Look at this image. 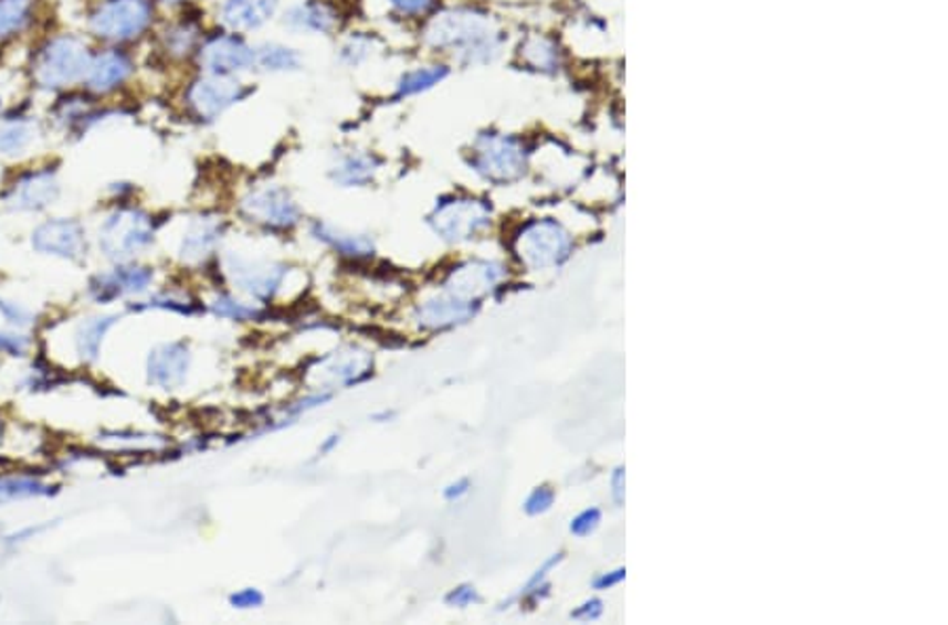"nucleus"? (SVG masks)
Listing matches in <instances>:
<instances>
[{
  "instance_id": "f257e3e1",
  "label": "nucleus",
  "mask_w": 948,
  "mask_h": 625,
  "mask_svg": "<svg viewBox=\"0 0 948 625\" xmlns=\"http://www.w3.org/2000/svg\"><path fill=\"white\" fill-rule=\"evenodd\" d=\"M504 41L506 36L494 15L473 4H441L420 22L422 46L436 57L450 60L447 64L460 67L494 64Z\"/></svg>"
},
{
  "instance_id": "f03ea898",
  "label": "nucleus",
  "mask_w": 948,
  "mask_h": 625,
  "mask_svg": "<svg viewBox=\"0 0 948 625\" xmlns=\"http://www.w3.org/2000/svg\"><path fill=\"white\" fill-rule=\"evenodd\" d=\"M91 49L74 34H57L39 46L32 57L30 76L36 89L53 93L85 81L91 62Z\"/></svg>"
},
{
  "instance_id": "7ed1b4c3",
  "label": "nucleus",
  "mask_w": 948,
  "mask_h": 625,
  "mask_svg": "<svg viewBox=\"0 0 948 625\" xmlns=\"http://www.w3.org/2000/svg\"><path fill=\"white\" fill-rule=\"evenodd\" d=\"M155 20L152 0H102L89 13L87 30L106 45H131L152 30Z\"/></svg>"
},
{
  "instance_id": "20e7f679",
  "label": "nucleus",
  "mask_w": 948,
  "mask_h": 625,
  "mask_svg": "<svg viewBox=\"0 0 948 625\" xmlns=\"http://www.w3.org/2000/svg\"><path fill=\"white\" fill-rule=\"evenodd\" d=\"M251 95V87L243 78L199 74L183 89V106L190 118L199 123H213L243 104Z\"/></svg>"
},
{
  "instance_id": "39448f33",
  "label": "nucleus",
  "mask_w": 948,
  "mask_h": 625,
  "mask_svg": "<svg viewBox=\"0 0 948 625\" xmlns=\"http://www.w3.org/2000/svg\"><path fill=\"white\" fill-rule=\"evenodd\" d=\"M468 165L474 173L487 181H513L525 173L527 150L519 137L513 135H476L468 150Z\"/></svg>"
},
{
  "instance_id": "423d86ee",
  "label": "nucleus",
  "mask_w": 948,
  "mask_h": 625,
  "mask_svg": "<svg viewBox=\"0 0 948 625\" xmlns=\"http://www.w3.org/2000/svg\"><path fill=\"white\" fill-rule=\"evenodd\" d=\"M155 224L150 215L141 209H116L113 215L102 224L99 246L114 262H125L129 257L152 245Z\"/></svg>"
},
{
  "instance_id": "0eeeda50",
  "label": "nucleus",
  "mask_w": 948,
  "mask_h": 625,
  "mask_svg": "<svg viewBox=\"0 0 948 625\" xmlns=\"http://www.w3.org/2000/svg\"><path fill=\"white\" fill-rule=\"evenodd\" d=\"M253 53L255 45L249 43L247 36L222 28L220 32L204 34L194 62L203 74L243 78L253 72Z\"/></svg>"
},
{
  "instance_id": "6e6552de",
  "label": "nucleus",
  "mask_w": 948,
  "mask_h": 625,
  "mask_svg": "<svg viewBox=\"0 0 948 625\" xmlns=\"http://www.w3.org/2000/svg\"><path fill=\"white\" fill-rule=\"evenodd\" d=\"M429 224L441 239L450 243L473 241L492 224V213L485 202L447 197L434 204Z\"/></svg>"
},
{
  "instance_id": "1a4fd4ad",
  "label": "nucleus",
  "mask_w": 948,
  "mask_h": 625,
  "mask_svg": "<svg viewBox=\"0 0 948 625\" xmlns=\"http://www.w3.org/2000/svg\"><path fill=\"white\" fill-rule=\"evenodd\" d=\"M239 211L253 224L268 230H292L302 220V209L292 192L278 183L253 186L239 202Z\"/></svg>"
},
{
  "instance_id": "9d476101",
  "label": "nucleus",
  "mask_w": 948,
  "mask_h": 625,
  "mask_svg": "<svg viewBox=\"0 0 948 625\" xmlns=\"http://www.w3.org/2000/svg\"><path fill=\"white\" fill-rule=\"evenodd\" d=\"M344 11L336 0H294L283 7L278 23L295 36H338Z\"/></svg>"
},
{
  "instance_id": "9b49d317",
  "label": "nucleus",
  "mask_w": 948,
  "mask_h": 625,
  "mask_svg": "<svg viewBox=\"0 0 948 625\" xmlns=\"http://www.w3.org/2000/svg\"><path fill=\"white\" fill-rule=\"evenodd\" d=\"M134 74H136L134 57L118 46H108L91 55L83 85L91 95H110L123 89L134 78Z\"/></svg>"
},
{
  "instance_id": "f8f14e48",
  "label": "nucleus",
  "mask_w": 948,
  "mask_h": 625,
  "mask_svg": "<svg viewBox=\"0 0 948 625\" xmlns=\"http://www.w3.org/2000/svg\"><path fill=\"white\" fill-rule=\"evenodd\" d=\"M283 0H224L218 9V22L236 34H255L278 20Z\"/></svg>"
},
{
  "instance_id": "ddd939ff",
  "label": "nucleus",
  "mask_w": 948,
  "mask_h": 625,
  "mask_svg": "<svg viewBox=\"0 0 948 625\" xmlns=\"http://www.w3.org/2000/svg\"><path fill=\"white\" fill-rule=\"evenodd\" d=\"M32 245L46 255L78 259L87 248L85 227L76 220H66V218L51 220L34 230Z\"/></svg>"
},
{
  "instance_id": "4468645a",
  "label": "nucleus",
  "mask_w": 948,
  "mask_h": 625,
  "mask_svg": "<svg viewBox=\"0 0 948 625\" xmlns=\"http://www.w3.org/2000/svg\"><path fill=\"white\" fill-rule=\"evenodd\" d=\"M60 197V179L51 169L30 171L7 192V206L13 211H43Z\"/></svg>"
},
{
  "instance_id": "2eb2a0df",
  "label": "nucleus",
  "mask_w": 948,
  "mask_h": 625,
  "mask_svg": "<svg viewBox=\"0 0 948 625\" xmlns=\"http://www.w3.org/2000/svg\"><path fill=\"white\" fill-rule=\"evenodd\" d=\"M285 266L281 264H262V262H249L236 255H228V272L232 274L234 283L255 299H271L281 287L285 278Z\"/></svg>"
},
{
  "instance_id": "dca6fc26",
  "label": "nucleus",
  "mask_w": 948,
  "mask_h": 625,
  "mask_svg": "<svg viewBox=\"0 0 948 625\" xmlns=\"http://www.w3.org/2000/svg\"><path fill=\"white\" fill-rule=\"evenodd\" d=\"M382 171V158L376 152L350 148L341 150L329 167V178L339 188H367Z\"/></svg>"
},
{
  "instance_id": "f3484780",
  "label": "nucleus",
  "mask_w": 948,
  "mask_h": 625,
  "mask_svg": "<svg viewBox=\"0 0 948 625\" xmlns=\"http://www.w3.org/2000/svg\"><path fill=\"white\" fill-rule=\"evenodd\" d=\"M204 30L201 22L192 18H181L167 23L158 34V49L171 62L194 60L199 46L203 43Z\"/></svg>"
},
{
  "instance_id": "a211bd4d",
  "label": "nucleus",
  "mask_w": 948,
  "mask_h": 625,
  "mask_svg": "<svg viewBox=\"0 0 948 625\" xmlns=\"http://www.w3.org/2000/svg\"><path fill=\"white\" fill-rule=\"evenodd\" d=\"M450 76H452V64L439 62V60L429 62V64L409 66L397 76L394 87H392V99L405 102V99L426 95L430 91L436 89L439 85H443Z\"/></svg>"
},
{
  "instance_id": "6ab92c4d",
  "label": "nucleus",
  "mask_w": 948,
  "mask_h": 625,
  "mask_svg": "<svg viewBox=\"0 0 948 625\" xmlns=\"http://www.w3.org/2000/svg\"><path fill=\"white\" fill-rule=\"evenodd\" d=\"M190 364V352L186 343L173 341L162 343L150 352L148 358V378L158 388H178L186 380Z\"/></svg>"
},
{
  "instance_id": "aec40b11",
  "label": "nucleus",
  "mask_w": 948,
  "mask_h": 625,
  "mask_svg": "<svg viewBox=\"0 0 948 625\" xmlns=\"http://www.w3.org/2000/svg\"><path fill=\"white\" fill-rule=\"evenodd\" d=\"M306 66L304 53L294 45L281 41H262L253 53V72L264 76H289Z\"/></svg>"
},
{
  "instance_id": "412c9836",
  "label": "nucleus",
  "mask_w": 948,
  "mask_h": 625,
  "mask_svg": "<svg viewBox=\"0 0 948 625\" xmlns=\"http://www.w3.org/2000/svg\"><path fill=\"white\" fill-rule=\"evenodd\" d=\"M525 255L534 264H557L567 255L569 241L563 230L552 222H540L525 232Z\"/></svg>"
},
{
  "instance_id": "4be33fe9",
  "label": "nucleus",
  "mask_w": 948,
  "mask_h": 625,
  "mask_svg": "<svg viewBox=\"0 0 948 625\" xmlns=\"http://www.w3.org/2000/svg\"><path fill=\"white\" fill-rule=\"evenodd\" d=\"M152 283V269L120 266L113 274H99L91 280V295L97 301H110L125 293H141Z\"/></svg>"
},
{
  "instance_id": "5701e85b",
  "label": "nucleus",
  "mask_w": 948,
  "mask_h": 625,
  "mask_svg": "<svg viewBox=\"0 0 948 625\" xmlns=\"http://www.w3.org/2000/svg\"><path fill=\"white\" fill-rule=\"evenodd\" d=\"M382 53H385V41L378 34L355 30L339 39L336 46V62L346 70H359L371 64Z\"/></svg>"
},
{
  "instance_id": "b1692460",
  "label": "nucleus",
  "mask_w": 948,
  "mask_h": 625,
  "mask_svg": "<svg viewBox=\"0 0 948 625\" xmlns=\"http://www.w3.org/2000/svg\"><path fill=\"white\" fill-rule=\"evenodd\" d=\"M473 304L464 301L460 297H455L452 293H445L436 299L426 301L420 310H418V320L422 327L426 329H447L453 325H460L464 320H468L473 316Z\"/></svg>"
},
{
  "instance_id": "393cba45",
  "label": "nucleus",
  "mask_w": 948,
  "mask_h": 625,
  "mask_svg": "<svg viewBox=\"0 0 948 625\" xmlns=\"http://www.w3.org/2000/svg\"><path fill=\"white\" fill-rule=\"evenodd\" d=\"M310 234L316 241H320L323 245L331 246L341 257L348 259H367L373 255L376 246L373 241L365 234H352V232H344L339 227L325 224V222H315L310 225Z\"/></svg>"
},
{
  "instance_id": "a878e982",
  "label": "nucleus",
  "mask_w": 948,
  "mask_h": 625,
  "mask_svg": "<svg viewBox=\"0 0 948 625\" xmlns=\"http://www.w3.org/2000/svg\"><path fill=\"white\" fill-rule=\"evenodd\" d=\"M496 269L494 264H485V262L466 264L464 268L453 272L452 278L447 280V293L473 304L474 297H478L481 293L487 290V287L496 283L499 276Z\"/></svg>"
},
{
  "instance_id": "bb28decb",
  "label": "nucleus",
  "mask_w": 948,
  "mask_h": 625,
  "mask_svg": "<svg viewBox=\"0 0 948 625\" xmlns=\"http://www.w3.org/2000/svg\"><path fill=\"white\" fill-rule=\"evenodd\" d=\"M224 234V224L211 218L194 220L188 225L183 241H181L180 255L183 262H201L215 245L220 243Z\"/></svg>"
},
{
  "instance_id": "cd10ccee",
  "label": "nucleus",
  "mask_w": 948,
  "mask_h": 625,
  "mask_svg": "<svg viewBox=\"0 0 948 625\" xmlns=\"http://www.w3.org/2000/svg\"><path fill=\"white\" fill-rule=\"evenodd\" d=\"M371 371V358L361 350H341L323 360V375L331 383H359Z\"/></svg>"
},
{
  "instance_id": "c85d7f7f",
  "label": "nucleus",
  "mask_w": 948,
  "mask_h": 625,
  "mask_svg": "<svg viewBox=\"0 0 948 625\" xmlns=\"http://www.w3.org/2000/svg\"><path fill=\"white\" fill-rule=\"evenodd\" d=\"M41 129L28 116H9L0 123V155L18 157L34 146Z\"/></svg>"
},
{
  "instance_id": "c756f323",
  "label": "nucleus",
  "mask_w": 948,
  "mask_h": 625,
  "mask_svg": "<svg viewBox=\"0 0 948 625\" xmlns=\"http://www.w3.org/2000/svg\"><path fill=\"white\" fill-rule=\"evenodd\" d=\"M520 60L536 72L555 74L561 67V51L546 36H529L520 45Z\"/></svg>"
},
{
  "instance_id": "7c9ffc66",
  "label": "nucleus",
  "mask_w": 948,
  "mask_h": 625,
  "mask_svg": "<svg viewBox=\"0 0 948 625\" xmlns=\"http://www.w3.org/2000/svg\"><path fill=\"white\" fill-rule=\"evenodd\" d=\"M34 0H0V43L20 36L32 23Z\"/></svg>"
},
{
  "instance_id": "2f4dec72",
  "label": "nucleus",
  "mask_w": 948,
  "mask_h": 625,
  "mask_svg": "<svg viewBox=\"0 0 948 625\" xmlns=\"http://www.w3.org/2000/svg\"><path fill=\"white\" fill-rule=\"evenodd\" d=\"M114 322H116V316H99V318H91V320H87V322L78 329V336H76V348H78V354L85 358V360H95L97 354H99V348H102L104 336L110 331V327H113Z\"/></svg>"
},
{
  "instance_id": "473e14b6",
  "label": "nucleus",
  "mask_w": 948,
  "mask_h": 625,
  "mask_svg": "<svg viewBox=\"0 0 948 625\" xmlns=\"http://www.w3.org/2000/svg\"><path fill=\"white\" fill-rule=\"evenodd\" d=\"M388 13L405 22H424L441 7V0H385Z\"/></svg>"
},
{
  "instance_id": "72a5a7b5",
  "label": "nucleus",
  "mask_w": 948,
  "mask_h": 625,
  "mask_svg": "<svg viewBox=\"0 0 948 625\" xmlns=\"http://www.w3.org/2000/svg\"><path fill=\"white\" fill-rule=\"evenodd\" d=\"M213 312L222 316V318H230V320H253L260 314L255 308L245 306V304H241V301H236V299H232L228 295H222V297L215 299Z\"/></svg>"
},
{
  "instance_id": "f704fd0d",
  "label": "nucleus",
  "mask_w": 948,
  "mask_h": 625,
  "mask_svg": "<svg viewBox=\"0 0 948 625\" xmlns=\"http://www.w3.org/2000/svg\"><path fill=\"white\" fill-rule=\"evenodd\" d=\"M49 489L45 485L30 480V478H7L0 480V495L4 497H32V495H46Z\"/></svg>"
},
{
  "instance_id": "c9c22d12",
  "label": "nucleus",
  "mask_w": 948,
  "mask_h": 625,
  "mask_svg": "<svg viewBox=\"0 0 948 625\" xmlns=\"http://www.w3.org/2000/svg\"><path fill=\"white\" fill-rule=\"evenodd\" d=\"M552 499H555V492L550 491L548 487H540V489H536V491L527 497L525 510H527V513L546 512L550 508Z\"/></svg>"
},
{
  "instance_id": "e433bc0d",
  "label": "nucleus",
  "mask_w": 948,
  "mask_h": 625,
  "mask_svg": "<svg viewBox=\"0 0 948 625\" xmlns=\"http://www.w3.org/2000/svg\"><path fill=\"white\" fill-rule=\"evenodd\" d=\"M230 604L234 608H257L264 604V594L255 587H245V590L230 596Z\"/></svg>"
},
{
  "instance_id": "4c0bfd02",
  "label": "nucleus",
  "mask_w": 948,
  "mask_h": 625,
  "mask_svg": "<svg viewBox=\"0 0 948 625\" xmlns=\"http://www.w3.org/2000/svg\"><path fill=\"white\" fill-rule=\"evenodd\" d=\"M445 603L450 604V606H457V608H466V606H471V604L478 603V594H476V590H474L473 585H460V587H455L452 590L450 594H447V598H445Z\"/></svg>"
},
{
  "instance_id": "58836bf2",
  "label": "nucleus",
  "mask_w": 948,
  "mask_h": 625,
  "mask_svg": "<svg viewBox=\"0 0 948 625\" xmlns=\"http://www.w3.org/2000/svg\"><path fill=\"white\" fill-rule=\"evenodd\" d=\"M599 518H601L599 510H587V512L580 513V516L571 522V533H576V536H588V533H592V531H594V527L599 525Z\"/></svg>"
},
{
  "instance_id": "ea45409f",
  "label": "nucleus",
  "mask_w": 948,
  "mask_h": 625,
  "mask_svg": "<svg viewBox=\"0 0 948 625\" xmlns=\"http://www.w3.org/2000/svg\"><path fill=\"white\" fill-rule=\"evenodd\" d=\"M25 348H28V339L25 337L0 333V352L13 354V357H22Z\"/></svg>"
},
{
  "instance_id": "a19ab883",
  "label": "nucleus",
  "mask_w": 948,
  "mask_h": 625,
  "mask_svg": "<svg viewBox=\"0 0 948 625\" xmlns=\"http://www.w3.org/2000/svg\"><path fill=\"white\" fill-rule=\"evenodd\" d=\"M0 310L7 316V320H11L15 325H28L30 318H32L30 312L25 308H22V306L11 304V301H2V299H0Z\"/></svg>"
},
{
  "instance_id": "79ce46f5",
  "label": "nucleus",
  "mask_w": 948,
  "mask_h": 625,
  "mask_svg": "<svg viewBox=\"0 0 948 625\" xmlns=\"http://www.w3.org/2000/svg\"><path fill=\"white\" fill-rule=\"evenodd\" d=\"M468 491H471V480L468 478H460V480L452 483L443 495H445L447 501H457L460 497H464Z\"/></svg>"
},
{
  "instance_id": "37998d69",
  "label": "nucleus",
  "mask_w": 948,
  "mask_h": 625,
  "mask_svg": "<svg viewBox=\"0 0 948 625\" xmlns=\"http://www.w3.org/2000/svg\"><path fill=\"white\" fill-rule=\"evenodd\" d=\"M599 615H601V603L599 601H590L582 608H578V611L571 613V617H576V619H597Z\"/></svg>"
},
{
  "instance_id": "c03bdc74",
  "label": "nucleus",
  "mask_w": 948,
  "mask_h": 625,
  "mask_svg": "<svg viewBox=\"0 0 948 625\" xmlns=\"http://www.w3.org/2000/svg\"><path fill=\"white\" fill-rule=\"evenodd\" d=\"M624 578V571H615V575H605V578H601V580H597V587L599 590H605V587H611L613 583H618V581Z\"/></svg>"
},
{
  "instance_id": "a18cd8bd",
  "label": "nucleus",
  "mask_w": 948,
  "mask_h": 625,
  "mask_svg": "<svg viewBox=\"0 0 948 625\" xmlns=\"http://www.w3.org/2000/svg\"><path fill=\"white\" fill-rule=\"evenodd\" d=\"M338 445L339 434H331V436H327V438H325V443L318 447V453H320V455H329V453H331L334 448L338 447Z\"/></svg>"
},
{
  "instance_id": "49530a36",
  "label": "nucleus",
  "mask_w": 948,
  "mask_h": 625,
  "mask_svg": "<svg viewBox=\"0 0 948 625\" xmlns=\"http://www.w3.org/2000/svg\"><path fill=\"white\" fill-rule=\"evenodd\" d=\"M152 2H160V4H169V7H176V4H186V2H194V0H152Z\"/></svg>"
}]
</instances>
